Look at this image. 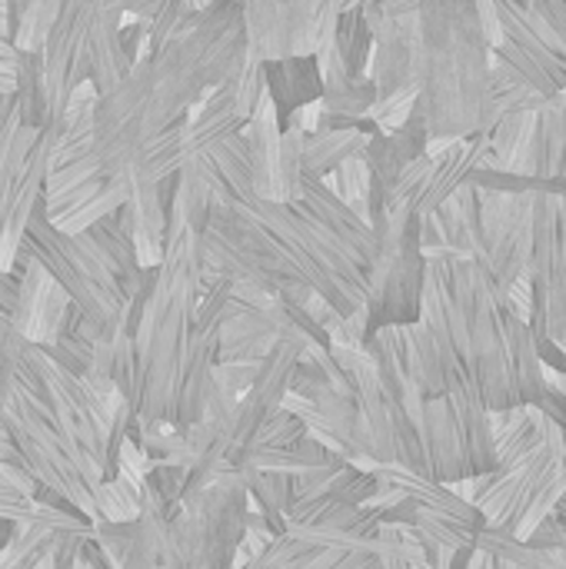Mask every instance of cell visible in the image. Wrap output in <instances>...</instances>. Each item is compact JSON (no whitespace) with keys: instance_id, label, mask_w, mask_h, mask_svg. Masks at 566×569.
Listing matches in <instances>:
<instances>
[{"instance_id":"obj_1","label":"cell","mask_w":566,"mask_h":569,"mask_svg":"<svg viewBox=\"0 0 566 569\" xmlns=\"http://www.w3.org/2000/svg\"><path fill=\"white\" fill-rule=\"evenodd\" d=\"M417 323L464 367L487 413L537 407L564 427V393L547 387L530 323L507 307L477 263L454 253L427 257Z\"/></svg>"},{"instance_id":"obj_2","label":"cell","mask_w":566,"mask_h":569,"mask_svg":"<svg viewBox=\"0 0 566 569\" xmlns=\"http://www.w3.org/2000/svg\"><path fill=\"white\" fill-rule=\"evenodd\" d=\"M494 47L477 3L430 0L417 7V103L430 143L487 137Z\"/></svg>"},{"instance_id":"obj_3","label":"cell","mask_w":566,"mask_h":569,"mask_svg":"<svg viewBox=\"0 0 566 569\" xmlns=\"http://www.w3.org/2000/svg\"><path fill=\"white\" fill-rule=\"evenodd\" d=\"M163 243V260L153 273V287L130 337L137 353L133 413L140 427H170L177 373L203 293L200 237L177 210L167 220Z\"/></svg>"},{"instance_id":"obj_4","label":"cell","mask_w":566,"mask_h":569,"mask_svg":"<svg viewBox=\"0 0 566 569\" xmlns=\"http://www.w3.org/2000/svg\"><path fill=\"white\" fill-rule=\"evenodd\" d=\"M244 57V3L217 0L197 7L183 30L157 57H143L153 73L163 123L197 110L207 93L224 87L240 70Z\"/></svg>"},{"instance_id":"obj_5","label":"cell","mask_w":566,"mask_h":569,"mask_svg":"<svg viewBox=\"0 0 566 569\" xmlns=\"http://www.w3.org/2000/svg\"><path fill=\"white\" fill-rule=\"evenodd\" d=\"M450 490L474 503V510L487 520L490 530L514 533L520 543L544 523L557 500L566 493V453L564 430L550 417L540 423V437L534 447L517 453L507 463H497L494 473L450 483Z\"/></svg>"},{"instance_id":"obj_6","label":"cell","mask_w":566,"mask_h":569,"mask_svg":"<svg viewBox=\"0 0 566 569\" xmlns=\"http://www.w3.org/2000/svg\"><path fill=\"white\" fill-rule=\"evenodd\" d=\"M17 260L33 263L67 297V303L87 317V323L93 327V333L100 340H113V337L127 333V307H123V297H120L107 263L100 260V253L93 250V243L83 233H77V237L60 233L47 220L43 200L37 203V210L27 223Z\"/></svg>"},{"instance_id":"obj_7","label":"cell","mask_w":566,"mask_h":569,"mask_svg":"<svg viewBox=\"0 0 566 569\" xmlns=\"http://www.w3.org/2000/svg\"><path fill=\"white\" fill-rule=\"evenodd\" d=\"M0 430L13 443L20 467L27 470V477L37 487L63 497L90 527L100 523L97 490L103 487V480H100L97 467L90 460H83L77 453V447L60 433V427L17 387L3 407Z\"/></svg>"},{"instance_id":"obj_8","label":"cell","mask_w":566,"mask_h":569,"mask_svg":"<svg viewBox=\"0 0 566 569\" xmlns=\"http://www.w3.org/2000/svg\"><path fill=\"white\" fill-rule=\"evenodd\" d=\"M377 233V260L367 280V340L380 330L414 327L420 320L427 257L420 247V217L410 210H387Z\"/></svg>"},{"instance_id":"obj_9","label":"cell","mask_w":566,"mask_h":569,"mask_svg":"<svg viewBox=\"0 0 566 569\" xmlns=\"http://www.w3.org/2000/svg\"><path fill=\"white\" fill-rule=\"evenodd\" d=\"M163 123L150 63L140 60L110 93L93 103L90 157L100 177H127Z\"/></svg>"},{"instance_id":"obj_10","label":"cell","mask_w":566,"mask_h":569,"mask_svg":"<svg viewBox=\"0 0 566 569\" xmlns=\"http://www.w3.org/2000/svg\"><path fill=\"white\" fill-rule=\"evenodd\" d=\"M374 477L397 490L400 500L387 510H374L380 527H404L417 537L460 553L477 550V540L487 530V520L474 510V503L460 500L450 487L414 477L400 467H374Z\"/></svg>"},{"instance_id":"obj_11","label":"cell","mask_w":566,"mask_h":569,"mask_svg":"<svg viewBox=\"0 0 566 569\" xmlns=\"http://www.w3.org/2000/svg\"><path fill=\"white\" fill-rule=\"evenodd\" d=\"M527 183V180H524ZM534 187V253L530 287L534 313L530 333L537 350L566 343V183H527Z\"/></svg>"},{"instance_id":"obj_12","label":"cell","mask_w":566,"mask_h":569,"mask_svg":"<svg viewBox=\"0 0 566 569\" xmlns=\"http://www.w3.org/2000/svg\"><path fill=\"white\" fill-rule=\"evenodd\" d=\"M250 500L237 473L217 477L210 487L183 500V569H237V547L244 540Z\"/></svg>"},{"instance_id":"obj_13","label":"cell","mask_w":566,"mask_h":569,"mask_svg":"<svg viewBox=\"0 0 566 569\" xmlns=\"http://www.w3.org/2000/svg\"><path fill=\"white\" fill-rule=\"evenodd\" d=\"M344 3H244L247 60L274 63L290 57H320L334 47V27Z\"/></svg>"},{"instance_id":"obj_14","label":"cell","mask_w":566,"mask_h":569,"mask_svg":"<svg viewBox=\"0 0 566 569\" xmlns=\"http://www.w3.org/2000/svg\"><path fill=\"white\" fill-rule=\"evenodd\" d=\"M227 293L230 280H203V293L197 303L193 330L180 360L177 373V390H173V413H170V430L187 433L210 393V380L217 370V350H220V327H224V310H227Z\"/></svg>"},{"instance_id":"obj_15","label":"cell","mask_w":566,"mask_h":569,"mask_svg":"<svg viewBox=\"0 0 566 569\" xmlns=\"http://www.w3.org/2000/svg\"><path fill=\"white\" fill-rule=\"evenodd\" d=\"M417 7L420 3L410 0L364 3V17L374 33L367 80L377 90V103L417 93Z\"/></svg>"},{"instance_id":"obj_16","label":"cell","mask_w":566,"mask_h":569,"mask_svg":"<svg viewBox=\"0 0 566 569\" xmlns=\"http://www.w3.org/2000/svg\"><path fill=\"white\" fill-rule=\"evenodd\" d=\"M304 357H307V347L300 340H280L260 360L250 390L237 400V410H234V433H230V457H227L230 473L264 440L267 427L284 410V400L290 393V377Z\"/></svg>"},{"instance_id":"obj_17","label":"cell","mask_w":566,"mask_h":569,"mask_svg":"<svg viewBox=\"0 0 566 569\" xmlns=\"http://www.w3.org/2000/svg\"><path fill=\"white\" fill-rule=\"evenodd\" d=\"M93 3H60L57 20L43 40V87L50 120H60L77 90L87 87V33H90Z\"/></svg>"},{"instance_id":"obj_18","label":"cell","mask_w":566,"mask_h":569,"mask_svg":"<svg viewBox=\"0 0 566 569\" xmlns=\"http://www.w3.org/2000/svg\"><path fill=\"white\" fill-rule=\"evenodd\" d=\"M167 510L150 497V490L140 483V503L133 520L120 523H97L90 530L93 543L107 553L113 569H160L163 560V537H167Z\"/></svg>"},{"instance_id":"obj_19","label":"cell","mask_w":566,"mask_h":569,"mask_svg":"<svg viewBox=\"0 0 566 569\" xmlns=\"http://www.w3.org/2000/svg\"><path fill=\"white\" fill-rule=\"evenodd\" d=\"M130 197L127 177H97L63 193H43V213L60 233H83L110 213H120Z\"/></svg>"},{"instance_id":"obj_20","label":"cell","mask_w":566,"mask_h":569,"mask_svg":"<svg viewBox=\"0 0 566 569\" xmlns=\"http://www.w3.org/2000/svg\"><path fill=\"white\" fill-rule=\"evenodd\" d=\"M487 147H490L487 137H470V140H457V143H430L427 147V173H424V183L417 190L410 213L427 217L437 207H444L480 167Z\"/></svg>"},{"instance_id":"obj_21","label":"cell","mask_w":566,"mask_h":569,"mask_svg":"<svg viewBox=\"0 0 566 569\" xmlns=\"http://www.w3.org/2000/svg\"><path fill=\"white\" fill-rule=\"evenodd\" d=\"M17 273V310H13V330L27 343H50L60 337V327L67 320V297L33 267V263H13Z\"/></svg>"},{"instance_id":"obj_22","label":"cell","mask_w":566,"mask_h":569,"mask_svg":"<svg viewBox=\"0 0 566 569\" xmlns=\"http://www.w3.org/2000/svg\"><path fill=\"white\" fill-rule=\"evenodd\" d=\"M120 23H123L120 3H93L90 33H87V87L97 97L110 93L133 70L130 57L120 47Z\"/></svg>"},{"instance_id":"obj_23","label":"cell","mask_w":566,"mask_h":569,"mask_svg":"<svg viewBox=\"0 0 566 569\" xmlns=\"http://www.w3.org/2000/svg\"><path fill=\"white\" fill-rule=\"evenodd\" d=\"M264 93L277 113L280 130L300 110H314L324 97V77L317 57H290L264 63Z\"/></svg>"},{"instance_id":"obj_24","label":"cell","mask_w":566,"mask_h":569,"mask_svg":"<svg viewBox=\"0 0 566 569\" xmlns=\"http://www.w3.org/2000/svg\"><path fill=\"white\" fill-rule=\"evenodd\" d=\"M494 10H497V20H500V40H507V43H514L524 57H530L547 77H550V83L566 93V53L560 47H554V43H547L544 37H537L534 30H530V23L524 20V13H520V3H510V0H497L494 3Z\"/></svg>"},{"instance_id":"obj_25","label":"cell","mask_w":566,"mask_h":569,"mask_svg":"<svg viewBox=\"0 0 566 569\" xmlns=\"http://www.w3.org/2000/svg\"><path fill=\"white\" fill-rule=\"evenodd\" d=\"M367 137L364 130H310L304 133V150H300V167H304V177L310 180H330V173L337 167H344L350 157L364 153L367 147Z\"/></svg>"},{"instance_id":"obj_26","label":"cell","mask_w":566,"mask_h":569,"mask_svg":"<svg viewBox=\"0 0 566 569\" xmlns=\"http://www.w3.org/2000/svg\"><path fill=\"white\" fill-rule=\"evenodd\" d=\"M10 97H13V103H17V120H20V127L40 130V127L50 120L40 53H30V50H17V47H13V90H10Z\"/></svg>"},{"instance_id":"obj_27","label":"cell","mask_w":566,"mask_h":569,"mask_svg":"<svg viewBox=\"0 0 566 569\" xmlns=\"http://www.w3.org/2000/svg\"><path fill=\"white\" fill-rule=\"evenodd\" d=\"M334 53L340 57L350 80L367 77L370 53H374V33L364 17V3H344L337 27H334Z\"/></svg>"},{"instance_id":"obj_28","label":"cell","mask_w":566,"mask_h":569,"mask_svg":"<svg viewBox=\"0 0 566 569\" xmlns=\"http://www.w3.org/2000/svg\"><path fill=\"white\" fill-rule=\"evenodd\" d=\"M237 477H240V483L247 490L250 507L267 520L270 533L280 537L287 530V510L294 503L290 477H284V473H257V470H240Z\"/></svg>"},{"instance_id":"obj_29","label":"cell","mask_w":566,"mask_h":569,"mask_svg":"<svg viewBox=\"0 0 566 569\" xmlns=\"http://www.w3.org/2000/svg\"><path fill=\"white\" fill-rule=\"evenodd\" d=\"M377 107V90L367 77L344 80L337 87H324V97L317 103V113L334 120H367Z\"/></svg>"},{"instance_id":"obj_30","label":"cell","mask_w":566,"mask_h":569,"mask_svg":"<svg viewBox=\"0 0 566 569\" xmlns=\"http://www.w3.org/2000/svg\"><path fill=\"white\" fill-rule=\"evenodd\" d=\"M230 83V97H234V110L240 117V123L247 127V120L254 117V110L264 100V63H254L244 57L240 70L227 80Z\"/></svg>"},{"instance_id":"obj_31","label":"cell","mask_w":566,"mask_h":569,"mask_svg":"<svg viewBox=\"0 0 566 569\" xmlns=\"http://www.w3.org/2000/svg\"><path fill=\"white\" fill-rule=\"evenodd\" d=\"M57 10L60 3H27L23 7V17H20V30L13 37V47L17 50H30V53H40L43 50V40L57 20Z\"/></svg>"},{"instance_id":"obj_32","label":"cell","mask_w":566,"mask_h":569,"mask_svg":"<svg viewBox=\"0 0 566 569\" xmlns=\"http://www.w3.org/2000/svg\"><path fill=\"white\" fill-rule=\"evenodd\" d=\"M23 347H27V340H23L13 327L0 323V417H3V407H7V400H10V393H13L17 363H20Z\"/></svg>"},{"instance_id":"obj_33","label":"cell","mask_w":566,"mask_h":569,"mask_svg":"<svg viewBox=\"0 0 566 569\" xmlns=\"http://www.w3.org/2000/svg\"><path fill=\"white\" fill-rule=\"evenodd\" d=\"M380 537V533H377ZM314 569H380L377 540L367 547H347V550H330L317 560Z\"/></svg>"},{"instance_id":"obj_34","label":"cell","mask_w":566,"mask_h":569,"mask_svg":"<svg viewBox=\"0 0 566 569\" xmlns=\"http://www.w3.org/2000/svg\"><path fill=\"white\" fill-rule=\"evenodd\" d=\"M33 513H37L33 497H27V493H20V490H10V487H0V520H3V523L20 527V523H27Z\"/></svg>"},{"instance_id":"obj_35","label":"cell","mask_w":566,"mask_h":569,"mask_svg":"<svg viewBox=\"0 0 566 569\" xmlns=\"http://www.w3.org/2000/svg\"><path fill=\"white\" fill-rule=\"evenodd\" d=\"M13 310H17V273H0V323H13Z\"/></svg>"},{"instance_id":"obj_36","label":"cell","mask_w":566,"mask_h":569,"mask_svg":"<svg viewBox=\"0 0 566 569\" xmlns=\"http://www.w3.org/2000/svg\"><path fill=\"white\" fill-rule=\"evenodd\" d=\"M20 127V120H17V103H13V97L10 93H0V150H3V143L10 140V133Z\"/></svg>"},{"instance_id":"obj_37","label":"cell","mask_w":566,"mask_h":569,"mask_svg":"<svg viewBox=\"0 0 566 569\" xmlns=\"http://www.w3.org/2000/svg\"><path fill=\"white\" fill-rule=\"evenodd\" d=\"M80 563L87 569H113V563L107 560V553L93 543V537H87V540L80 543Z\"/></svg>"},{"instance_id":"obj_38","label":"cell","mask_w":566,"mask_h":569,"mask_svg":"<svg viewBox=\"0 0 566 569\" xmlns=\"http://www.w3.org/2000/svg\"><path fill=\"white\" fill-rule=\"evenodd\" d=\"M550 517H554L560 527H566V493L560 497V500H557V507H554V513H550Z\"/></svg>"},{"instance_id":"obj_39","label":"cell","mask_w":566,"mask_h":569,"mask_svg":"<svg viewBox=\"0 0 566 569\" xmlns=\"http://www.w3.org/2000/svg\"><path fill=\"white\" fill-rule=\"evenodd\" d=\"M10 537H13V527L0 520V553L7 550V543H10Z\"/></svg>"},{"instance_id":"obj_40","label":"cell","mask_w":566,"mask_h":569,"mask_svg":"<svg viewBox=\"0 0 566 569\" xmlns=\"http://www.w3.org/2000/svg\"><path fill=\"white\" fill-rule=\"evenodd\" d=\"M560 393H564V427H560V430H564V453H566V373L560 377Z\"/></svg>"},{"instance_id":"obj_41","label":"cell","mask_w":566,"mask_h":569,"mask_svg":"<svg viewBox=\"0 0 566 569\" xmlns=\"http://www.w3.org/2000/svg\"><path fill=\"white\" fill-rule=\"evenodd\" d=\"M560 347V353H564V363H566V343H557Z\"/></svg>"}]
</instances>
